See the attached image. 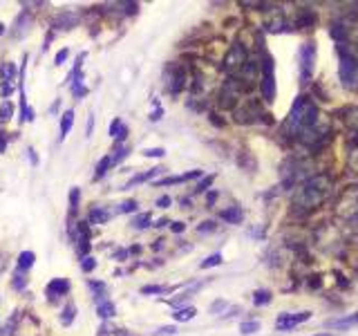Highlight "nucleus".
Returning <instances> with one entry per match:
<instances>
[{"mask_svg":"<svg viewBox=\"0 0 358 336\" xmlns=\"http://www.w3.org/2000/svg\"><path fill=\"white\" fill-rule=\"evenodd\" d=\"M285 126L291 137H300V139L307 142L309 135H314L316 126H318V108H316V103L309 101L305 94H300L295 99Z\"/></svg>","mask_w":358,"mask_h":336,"instance_id":"nucleus-1","label":"nucleus"},{"mask_svg":"<svg viewBox=\"0 0 358 336\" xmlns=\"http://www.w3.org/2000/svg\"><path fill=\"white\" fill-rule=\"evenodd\" d=\"M329 186H331L329 177H324V175L311 177V180H307L300 186V190L295 195V204L302 206V209H314V206H318L324 200V193H327Z\"/></svg>","mask_w":358,"mask_h":336,"instance_id":"nucleus-2","label":"nucleus"},{"mask_svg":"<svg viewBox=\"0 0 358 336\" xmlns=\"http://www.w3.org/2000/svg\"><path fill=\"white\" fill-rule=\"evenodd\" d=\"M338 52V76H340V83H343L345 90H358V61L352 56L345 45H338L336 47Z\"/></svg>","mask_w":358,"mask_h":336,"instance_id":"nucleus-3","label":"nucleus"},{"mask_svg":"<svg viewBox=\"0 0 358 336\" xmlns=\"http://www.w3.org/2000/svg\"><path fill=\"white\" fill-rule=\"evenodd\" d=\"M262 99L266 103H273L276 101V63H273V56L271 54H264L262 59Z\"/></svg>","mask_w":358,"mask_h":336,"instance_id":"nucleus-4","label":"nucleus"},{"mask_svg":"<svg viewBox=\"0 0 358 336\" xmlns=\"http://www.w3.org/2000/svg\"><path fill=\"white\" fill-rule=\"evenodd\" d=\"M314 68H316V45L311 40H307L300 47V83L307 85L314 76Z\"/></svg>","mask_w":358,"mask_h":336,"instance_id":"nucleus-5","label":"nucleus"},{"mask_svg":"<svg viewBox=\"0 0 358 336\" xmlns=\"http://www.w3.org/2000/svg\"><path fill=\"white\" fill-rule=\"evenodd\" d=\"M249 63V54H247V47L242 43H235L231 49L226 52V59H224V70L231 74L240 72L244 65Z\"/></svg>","mask_w":358,"mask_h":336,"instance_id":"nucleus-6","label":"nucleus"},{"mask_svg":"<svg viewBox=\"0 0 358 336\" xmlns=\"http://www.w3.org/2000/svg\"><path fill=\"white\" fill-rule=\"evenodd\" d=\"M166 85L170 94H179L186 85V72L181 65H168L166 70Z\"/></svg>","mask_w":358,"mask_h":336,"instance_id":"nucleus-7","label":"nucleus"},{"mask_svg":"<svg viewBox=\"0 0 358 336\" xmlns=\"http://www.w3.org/2000/svg\"><path fill=\"white\" fill-rule=\"evenodd\" d=\"M311 318V312H300V314H280L276 321V330L278 332H286V330H293L295 325L309 321Z\"/></svg>","mask_w":358,"mask_h":336,"instance_id":"nucleus-8","label":"nucleus"},{"mask_svg":"<svg viewBox=\"0 0 358 336\" xmlns=\"http://www.w3.org/2000/svg\"><path fill=\"white\" fill-rule=\"evenodd\" d=\"M318 23V16H316L314 9H298V16H295V27L298 30H311Z\"/></svg>","mask_w":358,"mask_h":336,"instance_id":"nucleus-9","label":"nucleus"},{"mask_svg":"<svg viewBox=\"0 0 358 336\" xmlns=\"http://www.w3.org/2000/svg\"><path fill=\"white\" fill-rule=\"evenodd\" d=\"M76 14L74 11H61V14L54 16V27H61V30H72L74 25H76Z\"/></svg>","mask_w":358,"mask_h":336,"instance_id":"nucleus-10","label":"nucleus"},{"mask_svg":"<svg viewBox=\"0 0 358 336\" xmlns=\"http://www.w3.org/2000/svg\"><path fill=\"white\" fill-rule=\"evenodd\" d=\"M29 25H32V16H29V11H23V14L16 18V25H14L11 36H14V38H23V36L29 32Z\"/></svg>","mask_w":358,"mask_h":336,"instance_id":"nucleus-11","label":"nucleus"},{"mask_svg":"<svg viewBox=\"0 0 358 336\" xmlns=\"http://www.w3.org/2000/svg\"><path fill=\"white\" fill-rule=\"evenodd\" d=\"M70 292V283L65 278H54L52 283L47 285V296H63V294Z\"/></svg>","mask_w":358,"mask_h":336,"instance_id":"nucleus-12","label":"nucleus"},{"mask_svg":"<svg viewBox=\"0 0 358 336\" xmlns=\"http://www.w3.org/2000/svg\"><path fill=\"white\" fill-rule=\"evenodd\" d=\"M219 218L228 224H240L244 220V211L240 209V206H228V209H224L222 213H219Z\"/></svg>","mask_w":358,"mask_h":336,"instance_id":"nucleus-13","label":"nucleus"},{"mask_svg":"<svg viewBox=\"0 0 358 336\" xmlns=\"http://www.w3.org/2000/svg\"><path fill=\"white\" fill-rule=\"evenodd\" d=\"M202 175V171H188L184 175H177V177H166V180H159L157 186H168V184H181V182H188V180H195V177Z\"/></svg>","mask_w":358,"mask_h":336,"instance_id":"nucleus-14","label":"nucleus"},{"mask_svg":"<svg viewBox=\"0 0 358 336\" xmlns=\"http://www.w3.org/2000/svg\"><path fill=\"white\" fill-rule=\"evenodd\" d=\"M159 173H164V168H150L148 173H141V175H135L130 182H128L126 186H123V190H128V188H132L135 184H141V182H148V180H152L155 175H159Z\"/></svg>","mask_w":358,"mask_h":336,"instance_id":"nucleus-15","label":"nucleus"},{"mask_svg":"<svg viewBox=\"0 0 358 336\" xmlns=\"http://www.w3.org/2000/svg\"><path fill=\"white\" fill-rule=\"evenodd\" d=\"M352 325H358V309L356 314L347 318H334V321H327V327H336V330H345V327H352Z\"/></svg>","mask_w":358,"mask_h":336,"instance_id":"nucleus-16","label":"nucleus"},{"mask_svg":"<svg viewBox=\"0 0 358 336\" xmlns=\"http://www.w3.org/2000/svg\"><path fill=\"white\" fill-rule=\"evenodd\" d=\"M72 123H74V110H65L63 117H61V142H63L65 137L70 135V130H72Z\"/></svg>","mask_w":358,"mask_h":336,"instance_id":"nucleus-17","label":"nucleus"},{"mask_svg":"<svg viewBox=\"0 0 358 336\" xmlns=\"http://www.w3.org/2000/svg\"><path fill=\"white\" fill-rule=\"evenodd\" d=\"M110 211H106V209H101V206H94L92 211H90V222L92 224H106L107 220H110Z\"/></svg>","mask_w":358,"mask_h":336,"instance_id":"nucleus-18","label":"nucleus"},{"mask_svg":"<svg viewBox=\"0 0 358 336\" xmlns=\"http://www.w3.org/2000/svg\"><path fill=\"white\" fill-rule=\"evenodd\" d=\"M195 314H197L195 307H181V309H177V312L173 314V318L179 323H186V321H190V318H195Z\"/></svg>","mask_w":358,"mask_h":336,"instance_id":"nucleus-19","label":"nucleus"},{"mask_svg":"<svg viewBox=\"0 0 358 336\" xmlns=\"http://www.w3.org/2000/svg\"><path fill=\"white\" fill-rule=\"evenodd\" d=\"M271 300H273V296H271V292H269V289H257V292L253 294V305H257V307L269 305Z\"/></svg>","mask_w":358,"mask_h":336,"instance_id":"nucleus-20","label":"nucleus"},{"mask_svg":"<svg viewBox=\"0 0 358 336\" xmlns=\"http://www.w3.org/2000/svg\"><path fill=\"white\" fill-rule=\"evenodd\" d=\"M74 314H76V307H74L72 302H68V305L63 307V312H61V323H63L65 327H68V325H72V321H74Z\"/></svg>","mask_w":358,"mask_h":336,"instance_id":"nucleus-21","label":"nucleus"},{"mask_svg":"<svg viewBox=\"0 0 358 336\" xmlns=\"http://www.w3.org/2000/svg\"><path fill=\"white\" fill-rule=\"evenodd\" d=\"M34 260H36V256L32 254V251H23V254L18 256V269H23V271H27L32 264H34Z\"/></svg>","mask_w":358,"mask_h":336,"instance_id":"nucleus-22","label":"nucleus"},{"mask_svg":"<svg viewBox=\"0 0 358 336\" xmlns=\"http://www.w3.org/2000/svg\"><path fill=\"white\" fill-rule=\"evenodd\" d=\"M97 312H99V316L101 318H112L114 316V305H112L110 300H106V302H101V305H97Z\"/></svg>","mask_w":358,"mask_h":336,"instance_id":"nucleus-23","label":"nucleus"},{"mask_svg":"<svg viewBox=\"0 0 358 336\" xmlns=\"http://www.w3.org/2000/svg\"><path fill=\"white\" fill-rule=\"evenodd\" d=\"M110 166H112V157H103V159L97 164V173H94V180H101V177L107 173V168H110Z\"/></svg>","mask_w":358,"mask_h":336,"instance_id":"nucleus-24","label":"nucleus"},{"mask_svg":"<svg viewBox=\"0 0 358 336\" xmlns=\"http://www.w3.org/2000/svg\"><path fill=\"white\" fill-rule=\"evenodd\" d=\"M14 74H16L14 63H5L2 68H0V76H2V81H5V83H9L11 78H14Z\"/></svg>","mask_w":358,"mask_h":336,"instance_id":"nucleus-25","label":"nucleus"},{"mask_svg":"<svg viewBox=\"0 0 358 336\" xmlns=\"http://www.w3.org/2000/svg\"><path fill=\"white\" fill-rule=\"evenodd\" d=\"M148 224H150V213H141L132 220V226H135V229H145Z\"/></svg>","mask_w":358,"mask_h":336,"instance_id":"nucleus-26","label":"nucleus"},{"mask_svg":"<svg viewBox=\"0 0 358 336\" xmlns=\"http://www.w3.org/2000/svg\"><path fill=\"white\" fill-rule=\"evenodd\" d=\"M217 264H222V254L208 256L206 260H202V264H199V267H202V269H208V267H217Z\"/></svg>","mask_w":358,"mask_h":336,"instance_id":"nucleus-27","label":"nucleus"},{"mask_svg":"<svg viewBox=\"0 0 358 336\" xmlns=\"http://www.w3.org/2000/svg\"><path fill=\"white\" fill-rule=\"evenodd\" d=\"M240 330H242V334H247V336L249 334H255V332L260 330V323H257V321H244Z\"/></svg>","mask_w":358,"mask_h":336,"instance_id":"nucleus-28","label":"nucleus"},{"mask_svg":"<svg viewBox=\"0 0 358 336\" xmlns=\"http://www.w3.org/2000/svg\"><path fill=\"white\" fill-rule=\"evenodd\" d=\"M11 112H14V106H11L9 101H5L2 106H0V121H9Z\"/></svg>","mask_w":358,"mask_h":336,"instance_id":"nucleus-29","label":"nucleus"},{"mask_svg":"<svg viewBox=\"0 0 358 336\" xmlns=\"http://www.w3.org/2000/svg\"><path fill=\"white\" fill-rule=\"evenodd\" d=\"M78 200H81V190L72 188V190H70V211H72V213L78 209Z\"/></svg>","mask_w":358,"mask_h":336,"instance_id":"nucleus-30","label":"nucleus"},{"mask_svg":"<svg viewBox=\"0 0 358 336\" xmlns=\"http://www.w3.org/2000/svg\"><path fill=\"white\" fill-rule=\"evenodd\" d=\"M137 206H139V202L137 200H126L121 204V209H119V213H135Z\"/></svg>","mask_w":358,"mask_h":336,"instance_id":"nucleus-31","label":"nucleus"},{"mask_svg":"<svg viewBox=\"0 0 358 336\" xmlns=\"http://www.w3.org/2000/svg\"><path fill=\"white\" fill-rule=\"evenodd\" d=\"M213 180H215V175H208V177H204V180L197 184V188H195V193H204V190H206V188H211V184H213Z\"/></svg>","mask_w":358,"mask_h":336,"instance_id":"nucleus-32","label":"nucleus"},{"mask_svg":"<svg viewBox=\"0 0 358 336\" xmlns=\"http://www.w3.org/2000/svg\"><path fill=\"white\" fill-rule=\"evenodd\" d=\"M215 231V222L213 220H206V222H202L197 226V233H213Z\"/></svg>","mask_w":358,"mask_h":336,"instance_id":"nucleus-33","label":"nucleus"},{"mask_svg":"<svg viewBox=\"0 0 358 336\" xmlns=\"http://www.w3.org/2000/svg\"><path fill=\"white\" fill-rule=\"evenodd\" d=\"M175 334H177V327H175V325L159 327V330L155 332V336H175Z\"/></svg>","mask_w":358,"mask_h":336,"instance_id":"nucleus-34","label":"nucleus"},{"mask_svg":"<svg viewBox=\"0 0 358 336\" xmlns=\"http://www.w3.org/2000/svg\"><path fill=\"white\" fill-rule=\"evenodd\" d=\"M166 287H161V285H145V287H141V294H164Z\"/></svg>","mask_w":358,"mask_h":336,"instance_id":"nucleus-35","label":"nucleus"},{"mask_svg":"<svg viewBox=\"0 0 358 336\" xmlns=\"http://www.w3.org/2000/svg\"><path fill=\"white\" fill-rule=\"evenodd\" d=\"M166 150L164 148H145L143 150V157H164Z\"/></svg>","mask_w":358,"mask_h":336,"instance_id":"nucleus-36","label":"nucleus"},{"mask_svg":"<svg viewBox=\"0 0 358 336\" xmlns=\"http://www.w3.org/2000/svg\"><path fill=\"white\" fill-rule=\"evenodd\" d=\"M226 307H228L226 300H215L213 305H211V309H208V312H211V314H219L222 309H226Z\"/></svg>","mask_w":358,"mask_h":336,"instance_id":"nucleus-37","label":"nucleus"},{"mask_svg":"<svg viewBox=\"0 0 358 336\" xmlns=\"http://www.w3.org/2000/svg\"><path fill=\"white\" fill-rule=\"evenodd\" d=\"M94 267H97V260H94V258H83V262H81V269H83V271H85V273H87V271H92Z\"/></svg>","mask_w":358,"mask_h":336,"instance_id":"nucleus-38","label":"nucleus"},{"mask_svg":"<svg viewBox=\"0 0 358 336\" xmlns=\"http://www.w3.org/2000/svg\"><path fill=\"white\" fill-rule=\"evenodd\" d=\"M123 128V123H121V119H114V121L110 123V137H114L116 139V135H119V130Z\"/></svg>","mask_w":358,"mask_h":336,"instance_id":"nucleus-39","label":"nucleus"},{"mask_svg":"<svg viewBox=\"0 0 358 336\" xmlns=\"http://www.w3.org/2000/svg\"><path fill=\"white\" fill-rule=\"evenodd\" d=\"M128 152H130V150H128V148H119V150H116V155H114V157L110 155V157H112V164H119V161H121L123 157L128 155Z\"/></svg>","mask_w":358,"mask_h":336,"instance_id":"nucleus-40","label":"nucleus"},{"mask_svg":"<svg viewBox=\"0 0 358 336\" xmlns=\"http://www.w3.org/2000/svg\"><path fill=\"white\" fill-rule=\"evenodd\" d=\"M68 56H70V52H68V49H61V52L56 54V65H63L65 61H68Z\"/></svg>","mask_w":358,"mask_h":336,"instance_id":"nucleus-41","label":"nucleus"},{"mask_svg":"<svg viewBox=\"0 0 358 336\" xmlns=\"http://www.w3.org/2000/svg\"><path fill=\"white\" fill-rule=\"evenodd\" d=\"M170 202H173V200H170L168 195H164V197H159V200H157V206H159V209H168Z\"/></svg>","mask_w":358,"mask_h":336,"instance_id":"nucleus-42","label":"nucleus"},{"mask_svg":"<svg viewBox=\"0 0 358 336\" xmlns=\"http://www.w3.org/2000/svg\"><path fill=\"white\" fill-rule=\"evenodd\" d=\"M0 94H2V97H9L11 94V83H2V85H0Z\"/></svg>","mask_w":358,"mask_h":336,"instance_id":"nucleus-43","label":"nucleus"},{"mask_svg":"<svg viewBox=\"0 0 358 336\" xmlns=\"http://www.w3.org/2000/svg\"><path fill=\"white\" fill-rule=\"evenodd\" d=\"M170 229H173L175 233H181V231L186 229V224L184 222H173V226H170Z\"/></svg>","mask_w":358,"mask_h":336,"instance_id":"nucleus-44","label":"nucleus"},{"mask_svg":"<svg viewBox=\"0 0 358 336\" xmlns=\"http://www.w3.org/2000/svg\"><path fill=\"white\" fill-rule=\"evenodd\" d=\"M126 137H128V128H126V126H123V128H121V130H119V135H116V142L121 144V142H123V139H126Z\"/></svg>","mask_w":358,"mask_h":336,"instance_id":"nucleus-45","label":"nucleus"},{"mask_svg":"<svg viewBox=\"0 0 358 336\" xmlns=\"http://www.w3.org/2000/svg\"><path fill=\"white\" fill-rule=\"evenodd\" d=\"M215 200H217V190H211V193L206 195V202L208 204H215Z\"/></svg>","mask_w":358,"mask_h":336,"instance_id":"nucleus-46","label":"nucleus"},{"mask_svg":"<svg viewBox=\"0 0 358 336\" xmlns=\"http://www.w3.org/2000/svg\"><path fill=\"white\" fill-rule=\"evenodd\" d=\"M92 126H94V114H90V117H87V130H85L87 137L92 135Z\"/></svg>","mask_w":358,"mask_h":336,"instance_id":"nucleus-47","label":"nucleus"},{"mask_svg":"<svg viewBox=\"0 0 358 336\" xmlns=\"http://www.w3.org/2000/svg\"><path fill=\"white\" fill-rule=\"evenodd\" d=\"M0 336H11V325L0 327Z\"/></svg>","mask_w":358,"mask_h":336,"instance_id":"nucleus-48","label":"nucleus"},{"mask_svg":"<svg viewBox=\"0 0 358 336\" xmlns=\"http://www.w3.org/2000/svg\"><path fill=\"white\" fill-rule=\"evenodd\" d=\"M150 119H152V121H159V119H161V108H159V110H157V112H152V114H150Z\"/></svg>","mask_w":358,"mask_h":336,"instance_id":"nucleus-49","label":"nucleus"},{"mask_svg":"<svg viewBox=\"0 0 358 336\" xmlns=\"http://www.w3.org/2000/svg\"><path fill=\"white\" fill-rule=\"evenodd\" d=\"M5 148H7V139L5 137H0V152H5Z\"/></svg>","mask_w":358,"mask_h":336,"instance_id":"nucleus-50","label":"nucleus"},{"mask_svg":"<svg viewBox=\"0 0 358 336\" xmlns=\"http://www.w3.org/2000/svg\"><path fill=\"white\" fill-rule=\"evenodd\" d=\"M166 224H168V220H166V218H161V220H157V224H155V226H159V229H161V226H166Z\"/></svg>","mask_w":358,"mask_h":336,"instance_id":"nucleus-51","label":"nucleus"},{"mask_svg":"<svg viewBox=\"0 0 358 336\" xmlns=\"http://www.w3.org/2000/svg\"><path fill=\"white\" fill-rule=\"evenodd\" d=\"M29 161H32V164H36V155H34V150H32V148H29Z\"/></svg>","mask_w":358,"mask_h":336,"instance_id":"nucleus-52","label":"nucleus"},{"mask_svg":"<svg viewBox=\"0 0 358 336\" xmlns=\"http://www.w3.org/2000/svg\"><path fill=\"white\" fill-rule=\"evenodd\" d=\"M5 30H7V27H5V25H2V23H0V36L5 34Z\"/></svg>","mask_w":358,"mask_h":336,"instance_id":"nucleus-53","label":"nucleus"},{"mask_svg":"<svg viewBox=\"0 0 358 336\" xmlns=\"http://www.w3.org/2000/svg\"><path fill=\"white\" fill-rule=\"evenodd\" d=\"M316 336H334V334H331V332H327V334H316Z\"/></svg>","mask_w":358,"mask_h":336,"instance_id":"nucleus-54","label":"nucleus"},{"mask_svg":"<svg viewBox=\"0 0 358 336\" xmlns=\"http://www.w3.org/2000/svg\"><path fill=\"white\" fill-rule=\"evenodd\" d=\"M354 59H356V61H358V47H356V56H354Z\"/></svg>","mask_w":358,"mask_h":336,"instance_id":"nucleus-55","label":"nucleus"}]
</instances>
